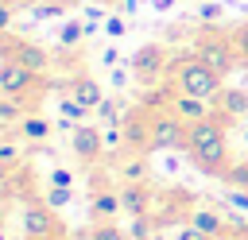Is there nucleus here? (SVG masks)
<instances>
[{"instance_id": "nucleus-1", "label": "nucleus", "mask_w": 248, "mask_h": 240, "mask_svg": "<svg viewBox=\"0 0 248 240\" xmlns=\"http://www.w3.org/2000/svg\"><path fill=\"white\" fill-rule=\"evenodd\" d=\"M186 155L194 159V166L209 178H225V170L232 166L229 159V120L217 116H205L198 124H190V135H186Z\"/></svg>"}, {"instance_id": "nucleus-2", "label": "nucleus", "mask_w": 248, "mask_h": 240, "mask_svg": "<svg viewBox=\"0 0 248 240\" xmlns=\"http://www.w3.org/2000/svg\"><path fill=\"white\" fill-rule=\"evenodd\" d=\"M167 81L174 85V93H190V97H202V101H213V97L225 89V77H221L217 70H209L198 54H178V58H170Z\"/></svg>"}, {"instance_id": "nucleus-3", "label": "nucleus", "mask_w": 248, "mask_h": 240, "mask_svg": "<svg viewBox=\"0 0 248 240\" xmlns=\"http://www.w3.org/2000/svg\"><path fill=\"white\" fill-rule=\"evenodd\" d=\"M194 54H198L209 70H217L221 77L232 74V70L240 66L236 46H232V35H229V31H217V27H202V31H198V39H194Z\"/></svg>"}, {"instance_id": "nucleus-4", "label": "nucleus", "mask_w": 248, "mask_h": 240, "mask_svg": "<svg viewBox=\"0 0 248 240\" xmlns=\"http://www.w3.org/2000/svg\"><path fill=\"white\" fill-rule=\"evenodd\" d=\"M151 116V151H186V135L190 128L163 105V108H147Z\"/></svg>"}, {"instance_id": "nucleus-5", "label": "nucleus", "mask_w": 248, "mask_h": 240, "mask_svg": "<svg viewBox=\"0 0 248 240\" xmlns=\"http://www.w3.org/2000/svg\"><path fill=\"white\" fill-rule=\"evenodd\" d=\"M46 89V74H35L12 58H0V97H39Z\"/></svg>"}, {"instance_id": "nucleus-6", "label": "nucleus", "mask_w": 248, "mask_h": 240, "mask_svg": "<svg viewBox=\"0 0 248 240\" xmlns=\"http://www.w3.org/2000/svg\"><path fill=\"white\" fill-rule=\"evenodd\" d=\"M128 70H132V77H140V81H155L159 74H167V70H170L167 46H163V43H143V46L132 54Z\"/></svg>"}, {"instance_id": "nucleus-7", "label": "nucleus", "mask_w": 248, "mask_h": 240, "mask_svg": "<svg viewBox=\"0 0 248 240\" xmlns=\"http://www.w3.org/2000/svg\"><path fill=\"white\" fill-rule=\"evenodd\" d=\"M23 240H62L58 221H54V209L46 201H31L23 209Z\"/></svg>"}, {"instance_id": "nucleus-8", "label": "nucleus", "mask_w": 248, "mask_h": 240, "mask_svg": "<svg viewBox=\"0 0 248 240\" xmlns=\"http://www.w3.org/2000/svg\"><path fill=\"white\" fill-rule=\"evenodd\" d=\"M0 43H4V58L19 62V66H27V70H35V74H46L50 54H46L39 43H31V39H16V35H0Z\"/></svg>"}, {"instance_id": "nucleus-9", "label": "nucleus", "mask_w": 248, "mask_h": 240, "mask_svg": "<svg viewBox=\"0 0 248 240\" xmlns=\"http://www.w3.org/2000/svg\"><path fill=\"white\" fill-rule=\"evenodd\" d=\"M70 151H74L78 163L93 166V163L105 155V132H101L97 124H78V128L70 132Z\"/></svg>"}, {"instance_id": "nucleus-10", "label": "nucleus", "mask_w": 248, "mask_h": 240, "mask_svg": "<svg viewBox=\"0 0 248 240\" xmlns=\"http://www.w3.org/2000/svg\"><path fill=\"white\" fill-rule=\"evenodd\" d=\"M120 132H124V151H151V116H147V108L124 112Z\"/></svg>"}, {"instance_id": "nucleus-11", "label": "nucleus", "mask_w": 248, "mask_h": 240, "mask_svg": "<svg viewBox=\"0 0 248 240\" xmlns=\"http://www.w3.org/2000/svg\"><path fill=\"white\" fill-rule=\"evenodd\" d=\"M120 209H124V217H132V221L147 217V213L155 209V190H147L143 182H124V186H120Z\"/></svg>"}, {"instance_id": "nucleus-12", "label": "nucleus", "mask_w": 248, "mask_h": 240, "mask_svg": "<svg viewBox=\"0 0 248 240\" xmlns=\"http://www.w3.org/2000/svg\"><path fill=\"white\" fill-rule=\"evenodd\" d=\"M167 108L190 128V124H198V120H205V116H213V101H202V97H190V93H174L170 101H167Z\"/></svg>"}, {"instance_id": "nucleus-13", "label": "nucleus", "mask_w": 248, "mask_h": 240, "mask_svg": "<svg viewBox=\"0 0 248 240\" xmlns=\"http://www.w3.org/2000/svg\"><path fill=\"white\" fill-rule=\"evenodd\" d=\"M124 209H120V190H108V186H97L89 190V221H116Z\"/></svg>"}, {"instance_id": "nucleus-14", "label": "nucleus", "mask_w": 248, "mask_h": 240, "mask_svg": "<svg viewBox=\"0 0 248 240\" xmlns=\"http://www.w3.org/2000/svg\"><path fill=\"white\" fill-rule=\"evenodd\" d=\"M186 221H190L194 228H202L205 236H213V240H225V236H229V221H225V213H221L217 205H213V209H209V205H194Z\"/></svg>"}, {"instance_id": "nucleus-15", "label": "nucleus", "mask_w": 248, "mask_h": 240, "mask_svg": "<svg viewBox=\"0 0 248 240\" xmlns=\"http://www.w3.org/2000/svg\"><path fill=\"white\" fill-rule=\"evenodd\" d=\"M66 93H70V97H78L89 112H97V105L105 101V89H101V81H97L93 74H74V77L66 81Z\"/></svg>"}, {"instance_id": "nucleus-16", "label": "nucleus", "mask_w": 248, "mask_h": 240, "mask_svg": "<svg viewBox=\"0 0 248 240\" xmlns=\"http://www.w3.org/2000/svg\"><path fill=\"white\" fill-rule=\"evenodd\" d=\"M213 108H217V116H225L229 124L232 120H240V116H248V93L244 89H221L217 97H213Z\"/></svg>"}, {"instance_id": "nucleus-17", "label": "nucleus", "mask_w": 248, "mask_h": 240, "mask_svg": "<svg viewBox=\"0 0 248 240\" xmlns=\"http://www.w3.org/2000/svg\"><path fill=\"white\" fill-rule=\"evenodd\" d=\"M50 120L43 116V112H27L19 124H16V135L19 139H27V143H43V139H50Z\"/></svg>"}, {"instance_id": "nucleus-18", "label": "nucleus", "mask_w": 248, "mask_h": 240, "mask_svg": "<svg viewBox=\"0 0 248 240\" xmlns=\"http://www.w3.org/2000/svg\"><path fill=\"white\" fill-rule=\"evenodd\" d=\"M27 112H35V105H27V97H0V124L16 128Z\"/></svg>"}, {"instance_id": "nucleus-19", "label": "nucleus", "mask_w": 248, "mask_h": 240, "mask_svg": "<svg viewBox=\"0 0 248 240\" xmlns=\"http://www.w3.org/2000/svg\"><path fill=\"white\" fill-rule=\"evenodd\" d=\"M58 116H62V120H74V124H89V116H93V112H89L78 97H70V93H66V97L58 101Z\"/></svg>"}, {"instance_id": "nucleus-20", "label": "nucleus", "mask_w": 248, "mask_h": 240, "mask_svg": "<svg viewBox=\"0 0 248 240\" xmlns=\"http://www.w3.org/2000/svg\"><path fill=\"white\" fill-rule=\"evenodd\" d=\"M85 240H128V232L116 221H93V228L85 232Z\"/></svg>"}, {"instance_id": "nucleus-21", "label": "nucleus", "mask_w": 248, "mask_h": 240, "mask_svg": "<svg viewBox=\"0 0 248 240\" xmlns=\"http://www.w3.org/2000/svg\"><path fill=\"white\" fill-rule=\"evenodd\" d=\"M81 39H85V23H81V19H66L62 31H58V46L70 50V46H78Z\"/></svg>"}, {"instance_id": "nucleus-22", "label": "nucleus", "mask_w": 248, "mask_h": 240, "mask_svg": "<svg viewBox=\"0 0 248 240\" xmlns=\"http://www.w3.org/2000/svg\"><path fill=\"white\" fill-rule=\"evenodd\" d=\"M93 116L101 120V128H105V124H120V120H124V105H120L116 97H105V101L97 105V112H93Z\"/></svg>"}, {"instance_id": "nucleus-23", "label": "nucleus", "mask_w": 248, "mask_h": 240, "mask_svg": "<svg viewBox=\"0 0 248 240\" xmlns=\"http://www.w3.org/2000/svg\"><path fill=\"white\" fill-rule=\"evenodd\" d=\"M221 15H225L221 0H205V4H198V23H202V27H217Z\"/></svg>"}, {"instance_id": "nucleus-24", "label": "nucleus", "mask_w": 248, "mask_h": 240, "mask_svg": "<svg viewBox=\"0 0 248 240\" xmlns=\"http://www.w3.org/2000/svg\"><path fill=\"white\" fill-rule=\"evenodd\" d=\"M120 178H124V182H143V178H147V163H143L140 155L124 159V163H120Z\"/></svg>"}, {"instance_id": "nucleus-25", "label": "nucleus", "mask_w": 248, "mask_h": 240, "mask_svg": "<svg viewBox=\"0 0 248 240\" xmlns=\"http://www.w3.org/2000/svg\"><path fill=\"white\" fill-rule=\"evenodd\" d=\"M221 182H225L229 190H248V159H244V163H232Z\"/></svg>"}, {"instance_id": "nucleus-26", "label": "nucleus", "mask_w": 248, "mask_h": 240, "mask_svg": "<svg viewBox=\"0 0 248 240\" xmlns=\"http://www.w3.org/2000/svg\"><path fill=\"white\" fill-rule=\"evenodd\" d=\"M229 35H232V46H236V58H240V66H248V19H244V23H236Z\"/></svg>"}, {"instance_id": "nucleus-27", "label": "nucleus", "mask_w": 248, "mask_h": 240, "mask_svg": "<svg viewBox=\"0 0 248 240\" xmlns=\"http://www.w3.org/2000/svg\"><path fill=\"white\" fill-rule=\"evenodd\" d=\"M124 31H128V15H124V12H108V19H105V35H108V39H120Z\"/></svg>"}, {"instance_id": "nucleus-28", "label": "nucleus", "mask_w": 248, "mask_h": 240, "mask_svg": "<svg viewBox=\"0 0 248 240\" xmlns=\"http://www.w3.org/2000/svg\"><path fill=\"white\" fill-rule=\"evenodd\" d=\"M70 197H74V194H70V186H50L43 201H46L50 209H66V205H70Z\"/></svg>"}, {"instance_id": "nucleus-29", "label": "nucleus", "mask_w": 248, "mask_h": 240, "mask_svg": "<svg viewBox=\"0 0 248 240\" xmlns=\"http://www.w3.org/2000/svg\"><path fill=\"white\" fill-rule=\"evenodd\" d=\"M62 12H66V4H58V0H39V4L31 8L35 19H54V15H62Z\"/></svg>"}, {"instance_id": "nucleus-30", "label": "nucleus", "mask_w": 248, "mask_h": 240, "mask_svg": "<svg viewBox=\"0 0 248 240\" xmlns=\"http://www.w3.org/2000/svg\"><path fill=\"white\" fill-rule=\"evenodd\" d=\"M128 240H151V225H147V217L132 221V228H128Z\"/></svg>"}, {"instance_id": "nucleus-31", "label": "nucleus", "mask_w": 248, "mask_h": 240, "mask_svg": "<svg viewBox=\"0 0 248 240\" xmlns=\"http://www.w3.org/2000/svg\"><path fill=\"white\" fill-rule=\"evenodd\" d=\"M50 186H74V170L70 166H54L50 170Z\"/></svg>"}, {"instance_id": "nucleus-32", "label": "nucleus", "mask_w": 248, "mask_h": 240, "mask_svg": "<svg viewBox=\"0 0 248 240\" xmlns=\"http://www.w3.org/2000/svg\"><path fill=\"white\" fill-rule=\"evenodd\" d=\"M16 159H19V147L8 139V143H0V166H16Z\"/></svg>"}, {"instance_id": "nucleus-33", "label": "nucleus", "mask_w": 248, "mask_h": 240, "mask_svg": "<svg viewBox=\"0 0 248 240\" xmlns=\"http://www.w3.org/2000/svg\"><path fill=\"white\" fill-rule=\"evenodd\" d=\"M229 205L240 209V213H248V190H229Z\"/></svg>"}, {"instance_id": "nucleus-34", "label": "nucleus", "mask_w": 248, "mask_h": 240, "mask_svg": "<svg viewBox=\"0 0 248 240\" xmlns=\"http://www.w3.org/2000/svg\"><path fill=\"white\" fill-rule=\"evenodd\" d=\"M178 240H213V236H205V232H202V228H194V225H190V221H186V225H182V228H178Z\"/></svg>"}, {"instance_id": "nucleus-35", "label": "nucleus", "mask_w": 248, "mask_h": 240, "mask_svg": "<svg viewBox=\"0 0 248 240\" xmlns=\"http://www.w3.org/2000/svg\"><path fill=\"white\" fill-rule=\"evenodd\" d=\"M116 58H120L116 46H105V50H101V66H116Z\"/></svg>"}, {"instance_id": "nucleus-36", "label": "nucleus", "mask_w": 248, "mask_h": 240, "mask_svg": "<svg viewBox=\"0 0 248 240\" xmlns=\"http://www.w3.org/2000/svg\"><path fill=\"white\" fill-rule=\"evenodd\" d=\"M8 27H12V4L0 0V31H8Z\"/></svg>"}, {"instance_id": "nucleus-37", "label": "nucleus", "mask_w": 248, "mask_h": 240, "mask_svg": "<svg viewBox=\"0 0 248 240\" xmlns=\"http://www.w3.org/2000/svg\"><path fill=\"white\" fill-rule=\"evenodd\" d=\"M120 12H124V15H132V12H140V0H120Z\"/></svg>"}, {"instance_id": "nucleus-38", "label": "nucleus", "mask_w": 248, "mask_h": 240, "mask_svg": "<svg viewBox=\"0 0 248 240\" xmlns=\"http://www.w3.org/2000/svg\"><path fill=\"white\" fill-rule=\"evenodd\" d=\"M151 8L155 12H167V8H174V0H151Z\"/></svg>"}, {"instance_id": "nucleus-39", "label": "nucleus", "mask_w": 248, "mask_h": 240, "mask_svg": "<svg viewBox=\"0 0 248 240\" xmlns=\"http://www.w3.org/2000/svg\"><path fill=\"white\" fill-rule=\"evenodd\" d=\"M4 4H16V0H4Z\"/></svg>"}, {"instance_id": "nucleus-40", "label": "nucleus", "mask_w": 248, "mask_h": 240, "mask_svg": "<svg viewBox=\"0 0 248 240\" xmlns=\"http://www.w3.org/2000/svg\"><path fill=\"white\" fill-rule=\"evenodd\" d=\"M78 240H85V236H78Z\"/></svg>"}, {"instance_id": "nucleus-41", "label": "nucleus", "mask_w": 248, "mask_h": 240, "mask_svg": "<svg viewBox=\"0 0 248 240\" xmlns=\"http://www.w3.org/2000/svg\"><path fill=\"white\" fill-rule=\"evenodd\" d=\"M105 4H108V0H105Z\"/></svg>"}]
</instances>
